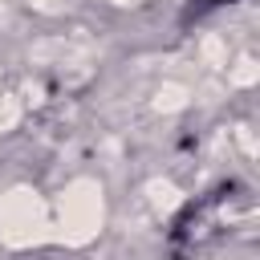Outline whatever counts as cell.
Returning a JSON list of instances; mask_svg holds the SVG:
<instances>
[{
	"label": "cell",
	"mask_w": 260,
	"mask_h": 260,
	"mask_svg": "<svg viewBox=\"0 0 260 260\" xmlns=\"http://www.w3.org/2000/svg\"><path fill=\"white\" fill-rule=\"evenodd\" d=\"M223 4H236V0H191V16H203V12L223 8Z\"/></svg>",
	"instance_id": "obj_1"
}]
</instances>
